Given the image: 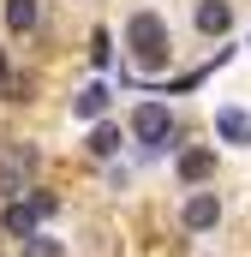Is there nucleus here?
Returning a JSON list of instances; mask_svg holds the SVG:
<instances>
[{"label": "nucleus", "mask_w": 251, "mask_h": 257, "mask_svg": "<svg viewBox=\"0 0 251 257\" xmlns=\"http://www.w3.org/2000/svg\"><path fill=\"white\" fill-rule=\"evenodd\" d=\"M6 78H12V72H6V48H0V90H6Z\"/></svg>", "instance_id": "2eb2a0df"}, {"label": "nucleus", "mask_w": 251, "mask_h": 257, "mask_svg": "<svg viewBox=\"0 0 251 257\" xmlns=\"http://www.w3.org/2000/svg\"><path fill=\"white\" fill-rule=\"evenodd\" d=\"M126 48H132V60L144 66V72H162L168 54H174L168 18H162V12H132V24H126Z\"/></svg>", "instance_id": "f257e3e1"}, {"label": "nucleus", "mask_w": 251, "mask_h": 257, "mask_svg": "<svg viewBox=\"0 0 251 257\" xmlns=\"http://www.w3.org/2000/svg\"><path fill=\"white\" fill-rule=\"evenodd\" d=\"M132 138H138L144 150H162V144L174 138V114H168L162 102H144V108L132 114Z\"/></svg>", "instance_id": "7ed1b4c3"}, {"label": "nucleus", "mask_w": 251, "mask_h": 257, "mask_svg": "<svg viewBox=\"0 0 251 257\" xmlns=\"http://www.w3.org/2000/svg\"><path fill=\"white\" fill-rule=\"evenodd\" d=\"M36 150L30 144H0V197L12 203V197H24V186L36 180Z\"/></svg>", "instance_id": "f03ea898"}, {"label": "nucleus", "mask_w": 251, "mask_h": 257, "mask_svg": "<svg viewBox=\"0 0 251 257\" xmlns=\"http://www.w3.org/2000/svg\"><path fill=\"white\" fill-rule=\"evenodd\" d=\"M36 18H42V6H36V0H6V30H12V36H30V30H36Z\"/></svg>", "instance_id": "1a4fd4ad"}, {"label": "nucleus", "mask_w": 251, "mask_h": 257, "mask_svg": "<svg viewBox=\"0 0 251 257\" xmlns=\"http://www.w3.org/2000/svg\"><path fill=\"white\" fill-rule=\"evenodd\" d=\"M180 221H186L191 233H209V227L221 221V197H215V192H191L186 209H180Z\"/></svg>", "instance_id": "20e7f679"}, {"label": "nucleus", "mask_w": 251, "mask_h": 257, "mask_svg": "<svg viewBox=\"0 0 251 257\" xmlns=\"http://www.w3.org/2000/svg\"><path fill=\"white\" fill-rule=\"evenodd\" d=\"M120 150V126L114 120H96V132H90V156H114Z\"/></svg>", "instance_id": "9b49d317"}, {"label": "nucleus", "mask_w": 251, "mask_h": 257, "mask_svg": "<svg viewBox=\"0 0 251 257\" xmlns=\"http://www.w3.org/2000/svg\"><path fill=\"white\" fill-rule=\"evenodd\" d=\"M90 60H96V66H108V60H114V48H108V30H96V36H90Z\"/></svg>", "instance_id": "ddd939ff"}, {"label": "nucleus", "mask_w": 251, "mask_h": 257, "mask_svg": "<svg viewBox=\"0 0 251 257\" xmlns=\"http://www.w3.org/2000/svg\"><path fill=\"white\" fill-rule=\"evenodd\" d=\"M72 114H78V120H90V126H96V120H102V114H108V84H84V90H78V96H72Z\"/></svg>", "instance_id": "423d86ee"}, {"label": "nucleus", "mask_w": 251, "mask_h": 257, "mask_svg": "<svg viewBox=\"0 0 251 257\" xmlns=\"http://www.w3.org/2000/svg\"><path fill=\"white\" fill-rule=\"evenodd\" d=\"M215 174V150H186L180 156V186H203Z\"/></svg>", "instance_id": "0eeeda50"}, {"label": "nucleus", "mask_w": 251, "mask_h": 257, "mask_svg": "<svg viewBox=\"0 0 251 257\" xmlns=\"http://www.w3.org/2000/svg\"><path fill=\"white\" fill-rule=\"evenodd\" d=\"M197 30L203 36H227L233 30V6L227 0H197Z\"/></svg>", "instance_id": "39448f33"}, {"label": "nucleus", "mask_w": 251, "mask_h": 257, "mask_svg": "<svg viewBox=\"0 0 251 257\" xmlns=\"http://www.w3.org/2000/svg\"><path fill=\"white\" fill-rule=\"evenodd\" d=\"M24 257H66V245L48 239V233H30V239H24Z\"/></svg>", "instance_id": "f8f14e48"}, {"label": "nucleus", "mask_w": 251, "mask_h": 257, "mask_svg": "<svg viewBox=\"0 0 251 257\" xmlns=\"http://www.w3.org/2000/svg\"><path fill=\"white\" fill-rule=\"evenodd\" d=\"M215 132H221L227 144H251V120L239 108H221V114H215Z\"/></svg>", "instance_id": "9d476101"}, {"label": "nucleus", "mask_w": 251, "mask_h": 257, "mask_svg": "<svg viewBox=\"0 0 251 257\" xmlns=\"http://www.w3.org/2000/svg\"><path fill=\"white\" fill-rule=\"evenodd\" d=\"M36 221H42V215H36L30 203H18V197H12V203H6V215H0V227H6L12 239H30V233H36Z\"/></svg>", "instance_id": "6e6552de"}, {"label": "nucleus", "mask_w": 251, "mask_h": 257, "mask_svg": "<svg viewBox=\"0 0 251 257\" xmlns=\"http://www.w3.org/2000/svg\"><path fill=\"white\" fill-rule=\"evenodd\" d=\"M30 209H36V215H54V209H60V197H54V192H36V197H30Z\"/></svg>", "instance_id": "4468645a"}]
</instances>
